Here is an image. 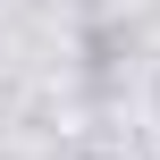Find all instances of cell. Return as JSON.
Returning <instances> with one entry per match:
<instances>
[]
</instances>
